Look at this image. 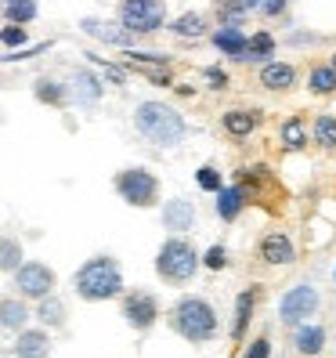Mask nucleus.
I'll return each mask as SVG.
<instances>
[{
    "label": "nucleus",
    "instance_id": "nucleus-1",
    "mask_svg": "<svg viewBox=\"0 0 336 358\" xmlns=\"http://www.w3.org/2000/svg\"><path fill=\"white\" fill-rule=\"evenodd\" d=\"M134 131L156 145V149H177V145L188 138V120L174 109L170 101L159 98H145L134 105Z\"/></svg>",
    "mask_w": 336,
    "mask_h": 358
},
{
    "label": "nucleus",
    "instance_id": "nucleus-2",
    "mask_svg": "<svg viewBox=\"0 0 336 358\" xmlns=\"http://www.w3.org/2000/svg\"><path fill=\"white\" fill-rule=\"evenodd\" d=\"M73 289H76V297L87 301V304L116 301L123 293V268H119V261L109 257V254L87 257L73 271Z\"/></svg>",
    "mask_w": 336,
    "mask_h": 358
},
{
    "label": "nucleus",
    "instance_id": "nucleus-3",
    "mask_svg": "<svg viewBox=\"0 0 336 358\" xmlns=\"http://www.w3.org/2000/svg\"><path fill=\"white\" fill-rule=\"evenodd\" d=\"M166 326H170L181 341L188 344H210L217 336L221 322H217V311L206 297H181L170 304L166 311Z\"/></svg>",
    "mask_w": 336,
    "mask_h": 358
},
{
    "label": "nucleus",
    "instance_id": "nucleus-4",
    "mask_svg": "<svg viewBox=\"0 0 336 358\" xmlns=\"http://www.w3.org/2000/svg\"><path fill=\"white\" fill-rule=\"evenodd\" d=\"M199 268H203L199 250L188 243L184 236L163 239L159 254H156V275H159L166 286H184V282H192Z\"/></svg>",
    "mask_w": 336,
    "mask_h": 358
},
{
    "label": "nucleus",
    "instance_id": "nucleus-5",
    "mask_svg": "<svg viewBox=\"0 0 336 358\" xmlns=\"http://www.w3.org/2000/svg\"><path fill=\"white\" fill-rule=\"evenodd\" d=\"M112 192L134 210H152L159 203L163 185L149 166H123V171L112 174Z\"/></svg>",
    "mask_w": 336,
    "mask_h": 358
},
{
    "label": "nucleus",
    "instance_id": "nucleus-6",
    "mask_svg": "<svg viewBox=\"0 0 336 358\" xmlns=\"http://www.w3.org/2000/svg\"><path fill=\"white\" fill-rule=\"evenodd\" d=\"M116 22L141 40V36H152V33L166 29L170 8H166V0H119L116 4Z\"/></svg>",
    "mask_w": 336,
    "mask_h": 358
},
{
    "label": "nucleus",
    "instance_id": "nucleus-7",
    "mask_svg": "<svg viewBox=\"0 0 336 358\" xmlns=\"http://www.w3.org/2000/svg\"><path fill=\"white\" fill-rule=\"evenodd\" d=\"M11 286L22 301H40V297H48V293H54L58 275L48 261H22L11 271Z\"/></svg>",
    "mask_w": 336,
    "mask_h": 358
},
{
    "label": "nucleus",
    "instance_id": "nucleus-8",
    "mask_svg": "<svg viewBox=\"0 0 336 358\" xmlns=\"http://www.w3.org/2000/svg\"><path fill=\"white\" fill-rule=\"evenodd\" d=\"M319 304H322V297H319V289H314L311 282H297V286H289L286 293H282V301H279V322L282 326H300V322H307L314 311H319Z\"/></svg>",
    "mask_w": 336,
    "mask_h": 358
},
{
    "label": "nucleus",
    "instance_id": "nucleus-9",
    "mask_svg": "<svg viewBox=\"0 0 336 358\" xmlns=\"http://www.w3.org/2000/svg\"><path fill=\"white\" fill-rule=\"evenodd\" d=\"M123 304H119V315H123V322H127L134 333H149L156 322H159V301H156V293L149 289H131V293H119Z\"/></svg>",
    "mask_w": 336,
    "mask_h": 358
},
{
    "label": "nucleus",
    "instance_id": "nucleus-10",
    "mask_svg": "<svg viewBox=\"0 0 336 358\" xmlns=\"http://www.w3.org/2000/svg\"><path fill=\"white\" fill-rule=\"evenodd\" d=\"M66 87H69V105H76V109H94L105 98V80L94 66H73Z\"/></svg>",
    "mask_w": 336,
    "mask_h": 358
},
{
    "label": "nucleus",
    "instance_id": "nucleus-11",
    "mask_svg": "<svg viewBox=\"0 0 336 358\" xmlns=\"http://www.w3.org/2000/svg\"><path fill=\"white\" fill-rule=\"evenodd\" d=\"M80 33H87L91 40H98V44L105 48H119V51H127V48H138V36L127 33L116 18H101V15H83L80 18Z\"/></svg>",
    "mask_w": 336,
    "mask_h": 358
},
{
    "label": "nucleus",
    "instance_id": "nucleus-12",
    "mask_svg": "<svg viewBox=\"0 0 336 358\" xmlns=\"http://www.w3.org/2000/svg\"><path fill=\"white\" fill-rule=\"evenodd\" d=\"M159 221L170 236H184V231H196L199 224V206L196 199H184V196H174L159 206Z\"/></svg>",
    "mask_w": 336,
    "mask_h": 358
},
{
    "label": "nucleus",
    "instance_id": "nucleus-13",
    "mask_svg": "<svg viewBox=\"0 0 336 358\" xmlns=\"http://www.w3.org/2000/svg\"><path fill=\"white\" fill-rule=\"evenodd\" d=\"M51 351H54V341H51V329L44 326H26L15 333V344H11L15 358H51Z\"/></svg>",
    "mask_w": 336,
    "mask_h": 358
},
{
    "label": "nucleus",
    "instance_id": "nucleus-14",
    "mask_svg": "<svg viewBox=\"0 0 336 358\" xmlns=\"http://www.w3.org/2000/svg\"><path fill=\"white\" fill-rule=\"evenodd\" d=\"M257 83H261L264 91H271V94H286V91L297 87V66H293V62L271 58V62H264V66H261Z\"/></svg>",
    "mask_w": 336,
    "mask_h": 358
},
{
    "label": "nucleus",
    "instance_id": "nucleus-15",
    "mask_svg": "<svg viewBox=\"0 0 336 358\" xmlns=\"http://www.w3.org/2000/svg\"><path fill=\"white\" fill-rule=\"evenodd\" d=\"M289 344H293V351L304 355V358H319V355L326 351V344H329V333H326V326H319V322L307 319V322H300V326H293Z\"/></svg>",
    "mask_w": 336,
    "mask_h": 358
},
{
    "label": "nucleus",
    "instance_id": "nucleus-16",
    "mask_svg": "<svg viewBox=\"0 0 336 358\" xmlns=\"http://www.w3.org/2000/svg\"><path fill=\"white\" fill-rule=\"evenodd\" d=\"M264 123V113L261 109H228L224 116H221V131L228 134V138H235V141H246L249 134H257V127Z\"/></svg>",
    "mask_w": 336,
    "mask_h": 358
},
{
    "label": "nucleus",
    "instance_id": "nucleus-17",
    "mask_svg": "<svg viewBox=\"0 0 336 358\" xmlns=\"http://www.w3.org/2000/svg\"><path fill=\"white\" fill-rule=\"evenodd\" d=\"M275 55H279V40L268 29H257V33H246V48H242L239 62H246V66H264Z\"/></svg>",
    "mask_w": 336,
    "mask_h": 358
},
{
    "label": "nucleus",
    "instance_id": "nucleus-18",
    "mask_svg": "<svg viewBox=\"0 0 336 358\" xmlns=\"http://www.w3.org/2000/svg\"><path fill=\"white\" fill-rule=\"evenodd\" d=\"M261 257H264V264L286 268V264L297 261V246H293V239L286 236V231H268V236L261 239Z\"/></svg>",
    "mask_w": 336,
    "mask_h": 358
},
{
    "label": "nucleus",
    "instance_id": "nucleus-19",
    "mask_svg": "<svg viewBox=\"0 0 336 358\" xmlns=\"http://www.w3.org/2000/svg\"><path fill=\"white\" fill-rule=\"evenodd\" d=\"M214 196H217V199H214V210H217V217H221L224 224H232L242 210H246V203H249V196H246L242 185H221Z\"/></svg>",
    "mask_w": 336,
    "mask_h": 358
},
{
    "label": "nucleus",
    "instance_id": "nucleus-20",
    "mask_svg": "<svg viewBox=\"0 0 336 358\" xmlns=\"http://www.w3.org/2000/svg\"><path fill=\"white\" fill-rule=\"evenodd\" d=\"M33 322V308L29 301H22L15 293V297H4L0 301V333H18Z\"/></svg>",
    "mask_w": 336,
    "mask_h": 358
},
{
    "label": "nucleus",
    "instance_id": "nucleus-21",
    "mask_svg": "<svg viewBox=\"0 0 336 358\" xmlns=\"http://www.w3.org/2000/svg\"><path fill=\"white\" fill-rule=\"evenodd\" d=\"M36 308H33V319H36V326H44V329H61L69 322V308H66V301L61 297H54V293H48V297H40V301H33Z\"/></svg>",
    "mask_w": 336,
    "mask_h": 358
},
{
    "label": "nucleus",
    "instance_id": "nucleus-22",
    "mask_svg": "<svg viewBox=\"0 0 336 358\" xmlns=\"http://www.w3.org/2000/svg\"><path fill=\"white\" fill-rule=\"evenodd\" d=\"M166 29H170L177 40H206L210 36V18L203 11H181L177 18L166 22Z\"/></svg>",
    "mask_w": 336,
    "mask_h": 358
},
{
    "label": "nucleus",
    "instance_id": "nucleus-23",
    "mask_svg": "<svg viewBox=\"0 0 336 358\" xmlns=\"http://www.w3.org/2000/svg\"><path fill=\"white\" fill-rule=\"evenodd\" d=\"M33 98L40 105H48V109H66L69 87H66V80H58V76H36L33 80Z\"/></svg>",
    "mask_w": 336,
    "mask_h": 358
},
{
    "label": "nucleus",
    "instance_id": "nucleus-24",
    "mask_svg": "<svg viewBox=\"0 0 336 358\" xmlns=\"http://www.w3.org/2000/svg\"><path fill=\"white\" fill-rule=\"evenodd\" d=\"M210 44H214L217 55L239 62V55L246 48V29L242 26H217V29H210Z\"/></svg>",
    "mask_w": 336,
    "mask_h": 358
},
{
    "label": "nucleus",
    "instance_id": "nucleus-25",
    "mask_svg": "<svg viewBox=\"0 0 336 358\" xmlns=\"http://www.w3.org/2000/svg\"><path fill=\"white\" fill-rule=\"evenodd\" d=\"M40 15V0H0V18L15 26H29Z\"/></svg>",
    "mask_w": 336,
    "mask_h": 358
},
{
    "label": "nucleus",
    "instance_id": "nucleus-26",
    "mask_svg": "<svg viewBox=\"0 0 336 358\" xmlns=\"http://www.w3.org/2000/svg\"><path fill=\"white\" fill-rule=\"evenodd\" d=\"M279 141H282V149H286V152H300V149H307V123H304L300 116L282 120Z\"/></svg>",
    "mask_w": 336,
    "mask_h": 358
},
{
    "label": "nucleus",
    "instance_id": "nucleus-27",
    "mask_svg": "<svg viewBox=\"0 0 336 358\" xmlns=\"http://www.w3.org/2000/svg\"><path fill=\"white\" fill-rule=\"evenodd\" d=\"M254 308H257V289H242L235 297V319H232V336L242 341L246 336V326L254 319Z\"/></svg>",
    "mask_w": 336,
    "mask_h": 358
},
{
    "label": "nucleus",
    "instance_id": "nucleus-28",
    "mask_svg": "<svg viewBox=\"0 0 336 358\" xmlns=\"http://www.w3.org/2000/svg\"><path fill=\"white\" fill-rule=\"evenodd\" d=\"M214 4V18H217V26H246V0H210Z\"/></svg>",
    "mask_w": 336,
    "mask_h": 358
},
{
    "label": "nucleus",
    "instance_id": "nucleus-29",
    "mask_svg": "<svg viewBox=\"0 0 336 358\" xmlns=\"http://www.w3.org/2000/svg\"><path fill=\"white\" fill-rule=\"evenodd\" d=\"M311 141L319 145V149L333 152L336 149V116L333 113H319L311 123Z\"/></svg>",
    "mask_w": 336,
    "mask_h": 358
},
{
    "label": "nucleus",
    "instance_id": "nucleus-30",
    "mask_svg": "<svg viewBox=\"0 0 336 358\" xmlns=\"http://www.w3.org/2000/svg\"><path fill=\"white\" fill-rule=\"evenodd\" d=\"M307 91L314 94V98H329V94H336V69L329 66H314L311 73H307Z\"/></svg>",
    "mask_w": 336,
    "mask_h": 358
},
{
    "label": "nucleus",
    "instance_id": "nucleus-31",
    "mask_svg": "<svg viewBox=\"0 0 336 358\" xmlns=\"http://www.w3.org/2000/svg\"><path fill=\"white\" fill-rule=\"evenodd\" d=\"M289 4L293 0H246V11L264 18V22H279V18L289 15Z\"/></svg>",
    "mask_w": 336,
    "mask_h": 358
},
{
    "label": "nucleus",
    "instance_id": "nucleus-32",
    "mask_svg": "<svg viewBox=\"0 0 336 358\" xmlns=\"http://www.w3.org/2000/svg\"><path fill=\"white\" fill-rule=\"evenodd\" d=\"M26 261V250H22V243H18L15 236H0V271L4 275H11V271Z\"/></svg>",
    "mask_w": 336,
    "mask_h": 358
},
{
    "label": "nucleus",
    "instance_id": "nucleus-33",
    "mask_svg": "<svg viewBox=\"0 0 336 358\" xmlns=\"http://www.w3.org/2000/svg\"><path fill=\"white\" fill-rule=\"evenodd\" d=\"M87 62L101 73V80H109V83H116V87H123L127 83V69H123V62L116 66V62H109V58H101V55H94V51H87Z\"/></svg>",
    "mask_w": 336,
    "mask_h": 358
},
{
    "label": "nucleus",
    "instance_id": "nucleus-34",
    "mask_svg": "<svg viewBox=\"0 0 336 358\" xmlns=\"http://www.w3.org/2000/svg\"><path fill=\"white\" fill-rule=\"evenodd\" d=\"M26 44H29V29H26V26H15V22L0 26V48L18 51V48H26Z\"/></svg>",
    "mask_w": 336,
    "mask_h": 358
},
{
    "label": "nucleus",
    "instance_id": "nucleus-35",
    "mask_svg": "<svg viewBox=\"0 0 336 358\" xmlns=\"http://www.w3.org/2000/svg\"><path fill=\"white\" fill-rule=\"evenodd\" d=\"M196 185L203 188V192H210V196H214V192H217V188L224 185V178H221V171H217V166H214V163H203V166H199V171H196Z\"/></svg>",
    "mask_w": 336,
    "mask_h": 358
},
{
    "label": "nucleus",
    "instance_id": "nucleus-36",
    "mask_svg": "<svg viewBox=\"0 0 336 358\" xmlns=\"http://www.w3.org/2000/svg\"><path fill=\"white\" fill-rule=\"evenodd\" d=\"M203 80H206L210 91H228V87H232V76H228L224 66H206L203 69Z\"/></svg>",
    "mask_w": 336,
    "mask_h": 358
},
{
    "label": "nucleus",
    "instance_id": "nucleus-37",
    "mask_svg": "<svg viewBox=\"0 0 336 358\" xmlns=\"http://www.w3.org/2000/svg\"><path fill=\"white\" fill-rule=\"evenodd\" d=\"M199 261H203V268H210V271H221V268H228V250L217 243V246H210L206 254H199Z\"/></svg>",
    "mask_w": 336,
    "mask_h": 358
},
{
    "label": "nucleus",
    "instance_id": "nucleus-38",
    "mask_svg": "<svg viewBox=\"0 0 336 358\" xmlns=\"http://www.w3.org/2000/svg\"><path fill=\"white\" fill-rule=\"evenodd\" d=\"M286 44L289 48H314V44H322V36L311 29H293V33H286Z\"/></svg>",
    "mask_w": 336,
    "mask_h": 358
},
{
    "label": "nucleus",
    "instance_id": "nucleus-39",
    "mask_svg": "<svg viewBox=\"0 0 336 358\" xmlns=\"http://www.w3.org/2000/svg\"><path fill=\"white\" fill-rule=\"evenodd\" d=\"M51 44H36V48H18V51H11V55H0V62H26V58H36V55H44Z\"/></svg>",
    "mask_w": 336,
    "mask_h": 358
},
{
    "label": "nucleus",
    "instance_id": "nucleus-40",
    "mask_svg": "<svg viewBox=\"0 0 336 358\" xmlns=\"http://www.w3.org/2000/svg\"><path fill=\"white\" fill-rule=\"evenodd\" d=\"M242 358H271V336H268V333H264V336H257V341L246 348V355H242Z\"/></svg>",
    "mask_w": 336,
    "mask_h": 358
},
{
    "label": "nucleus",
    "instance_id": "nucleus-41",
    "mask_svg": "<svg viewBox=\"0 0 336 358\" xmlns=\"http://www.w3.org/2000/svg\"><path fill=\"white\" fill-rule=\"evenodd\" d=\"M329 66H333V69H336V55H333V58H329Z\"/></svg>",
    "mask_w": 336,
    "mask_h": 358
},
{
    "label": "nucleus",
    "instance_id": "nucleus-42",
    "mask_svg": "<svg viewBox=\"0 0 336 358\" xmlns=\"http://www.w3.org/2000/svg\"><path fill=\"white\" fill-rule=\"evenodd\" d=\"M333 282H336V271H333Z\"/></svg>",
    "mask_w": 336,
    "mask_h": 358
},
{
    "label": "nucleus",
    "instance_id": "nucleus-43",
    "mask_svg": "<svg viewBox=\"0 0 336 358\" xmlns=\"http://www.w3.org/2000/svg\"><path fill=\"white\" fill-rule=\"evenodd\" d=\"M0 87H4V83H0Z\"/></svg>",
    "mask_w": 336,
    "mask_h": 358
}]
</instances>
